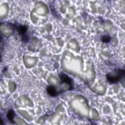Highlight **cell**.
Here are the masks:
<instances>
[{"label": "cell", "mask_w": 125, "mask_h": 125, "mask_svg": "<svg viewBox=\"0 0 125 125\" xmlns=\"http://www.w3.org/2000/svg\"><path fill=\"white\" fill-rule=\"evenodd\" d=\"M125 70L123 69H115L106 75V78L108 82L114 84L121 82L124 78Z\"/></svg>", "instance_id": "1"}, {"label": "cell", "mask_w": 125, "mask_h": 125, "mask_svg": "<svg viewBox=\"0 0 125 125\" xmlns=\"http://www.w3.org/2000/svg\"><path fill=\"white\" fill-rule=\"evenodd\" d=\"M8 24L10 25L11 27L18 33L20 36L21 40L23 42H26L29 40V36L28 35V27L25 25L16 24L12 23H8Z\"/></svg>", "instance_id": "2"}, {"label": "cell", "mask_w": 125, "mask_h": 125, "mask_svg": "<svg viewBox=\"0 0 125 125\" xmlns=\"http://www.w3.org/2000/svg\"><path fill=\"white\" fill-rule=\"evenodd\" d=\"M59 77L61 80V84H67L69 86L70 90H71L73 89V80H72V78H71L67 75L63 73H61L59 74Z\"/></svg>", "instance_id": "3"}, {"label": "cell", "mask_w": 125, "mask_h": 125, "mask_svg": "<svg viewBox=\"0 0 125 125\" xmlns=\"http://www.w3.org/2000/svg\"><path fill=\"white\" fill-rule=\"evenodd\" d=\"M46 91L48 95L51 97H56L60 93L58 91L56 87L53 85H48L46 87Z\"/></svg>", "instance_id": "4"}, {"label": "cell", "mask_w": 125, "mask_h": 125, "mask_svg": "<svg viewBox=\"0 0 125 125\" xmlns=\"http://www.w3.org/2000/svg\"><path fill=\"white\" fill-rule=\"evenodd\" d=\"M15 116V113L14 110L12 108L9 109L6 114V117H7V119L9 120V121L12 124H15V122H14V120Z\"/></svg>", "instance_id": "5"}, {"label": "cell", "mask_w": 125, "mask_h": 125, "mask_svg": "<svg viewBox=\"0 0 125 125\" xmlns=\"http://www.w3.org/2000/svg\"><path fill=\"white\" fill-rule=\"evenodd\" d=\"M111 40V37L109 35H104L102 36L101 38V40L103 42L108 43H109Z\"/></svg>", "instance_id": "6"}]
</instances>
